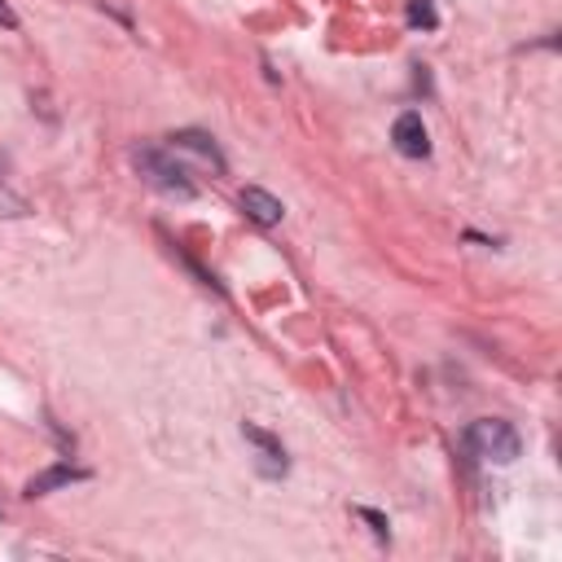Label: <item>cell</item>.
I'll list each match as a JSON object with an SVG mask.
<instances>
[{
    "mask_svg": "<svg viewBox=\"0 0 562 562\" xmlns=\"http://www.w3.org/2000/svg\"><path fill=\"white\" fill-rule=\"evenodd\" d=\"M132 162H136V171H140L154 189H162V193H171V198H193V180H189V171L176 162V149L140 145V149H132Z\"/></svg>",
    "mask_w": 562,
    "mask_h": 562,
    "instance_id": "cell-1",
    "label": "cell"
},
{
    "mask_svg": "<svg viewBox=\"0 0 562 562\" xmlns=\"http://www.w3.org/2000/svg\"><path fill=\"white\" fill-rule=\"evenodd\" d=\"M465 443H470L474 457L496 461V465H509V461H518V452H522L518 430H514L509 422H501V417H479V422L465 430Z\"/></svg>",
    "mask_w": 562,
    "mask_h": 562,
    "instance_id": "cell-2",
    "label": "cell"
},
{
    "mask_svg": "<svg viewBox=\"0 0 562 562\" xmlns=\"http://www.w3.org/2000/svg\"><path fill=\"white\" fill-rule=\"evenodd\" d=\"M391 140H395V149H400L404 158H426V154H430V140H426L422 114H413V110L395 119V127H391Z\"/></svg>",
    "mask_w": 562,
    "mask_h": 562,
    "instance_id": "cell-3",
    "label": "cell"
},
{
    "mask_svg": "<svg viewBox=\"0 0 562 562\" xmlns=\"http://www.w3.org/2000/svg\"><path fill=\"white\" fill-rule=\"evenodd\" d=\"M241 435H246V443H255V452H259V470H263V474H272V479H277V474H285V448H281L268 430H259V426H250V422H246V426H241Z\"/></svg>",
    "mask_w": 562,
    "mask_h": 562,
    "instance_id": "cell-4",
    "label": "cell"
},
{
    "mask_svg": "<svg viewBox=\"0 0 562 562\" xmlns=\"http://www.w3.org/2000/svg\"><path fill=\"white\" fill-rule=\"evenodd\" d=\"M241 211H246L255 224H277V220L285 215V206H281L268 189H259V184H246V189H241Z\"/></svg>",
    "mask_w": 562,
    "mask_h": 562,
    "instance_id": "cell-5",
    "label": "cell"
},
{
    "mask_svg": "<svg viewBox=\"0 0 562 562\" xmlns=\"http://www.w3.org/2000/svg\"><path fill=\"white\" fill-rule=\"evenodd\" d=\"M171 149H184V154L202 158L206 167L224 171V158H220V149H215V140H211L206 132H176V136H171Z\"/></svg>",
    "mask_w": 562,
    "mask_h": 562,
    "instance_id": "cell-6",
    "label": "cell"
},
{
    "mask_svg": "<svg viewBox=\"0 0 562 562\" xmlns=\"http://www.w3.org/2000/svg\"><path fill=\"white\" fill-rule=\"evenodd\" d=\"M79 479H88V470H79V465H53V470H44V474H35V479L26 483V496H44V492L70 487V483H79Z\"/></svg>",
    "mask_w": 562,
    "mask_h": 562,
    "instance_id": "cell-7",
    "label": "cell"
},
{
    "mask_svg": "<svg viewBox=\"0 0 562 562\" xmlns=\"http://www.w3.org/2000/svg\"><path fill=\"white\" fill-rule=\"evenodd\" d=\"M408 22H413V26H426V31H430V26L439 22V18H435L430 0H413V4H408Z\"/></svg>",
    "mask_w": 562,
    "mask_h": 562,
    "instance_id": "cell-8",
    "label": "cell"
},
{
    "mask_svg": "<svg viewBox=\"0 0 562 562\" xmlns=\"http://www.w3.org/2000/svg\"><path fill=\"white\" fill-rule=\"evenodd\" d=\"M360 518L373 527V536H378V540H386V518H382V514H373V509H360Z\"/></svg>",
    "mask_w": 562,
    "mask_h": 562,
    "instance_id": "cell-9",
    "label": "cell"
},
{
    "mask_svg": "<svg viewBox=\"0 0 562 562\" xmlns=\"http://www.w3.org/2000/svg\"><path fill=\"white\" fill-rule=\"evenodd\" d=\"M0 26H18V13H13L4 0H0Z\"/></svg>",
    "mask_w": 562,
    "mask_h": 562,
    "instance_id": "cell-10",
    "label": "cell"
}]
</instances>
